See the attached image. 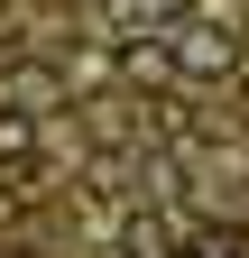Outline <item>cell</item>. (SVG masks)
Listing matches in <instances>:
<instances>
[{
	"mask_svg": "<svg viewBox=\"0 0 249 258\" xmlns=\"http://www.w3.org/2000/svg\"><path fill=\"white\" fill-rule=\"evenodd\" d=\"M166 64L184 83H222V74H240V28H222V19H175L166 28Z\"/></svg>",
	"mask_w": 249,
	"mask_h": 258,
	"instance_id": "1",
	"label": "cell"
},
{
	"mask_svg": "<svg viewBox=\"0 0 249 258\" xmlns=\"http://www.w3.org/2000/svg\"><path fill=\"white\" fill-rule=\"evenodd\" d=\"M19 55V19H0V64H10Z\"/></svg>",
	"mask_w": 249,
	"mask_h": 258,
	"instance_id": "4",
	"label": "cell"
},
{
	"mask_svg": "<svg viewBox=\"0 0 249 258\" xmlns=\"http://www.w3.org/2000/svg\"><path fill=\"white\" fill-rule=\"evenodd\" d=\"M120 258H175L166 249V221L157 212H130V221H120Z\"/></svg>",
	"mask_w": 249,
	"mask_h": 258,
	"instance_id": "3",
	"label": "cell"
},
{
	"mask_svg": "<svg viewBox=\"0 0 249 258\" xmlns=\"http://www.w3.org/2000/svg\"><path fill=\"white\" fill-rule=\"evenodd\" d=\"M28 166H37V120L0 111V175H28Z\"/></svg>",
	"mask_w": 249,
	"mask_h": 258,
	"instance_id": "2",
	"label": "cell"
}]
</instances>
